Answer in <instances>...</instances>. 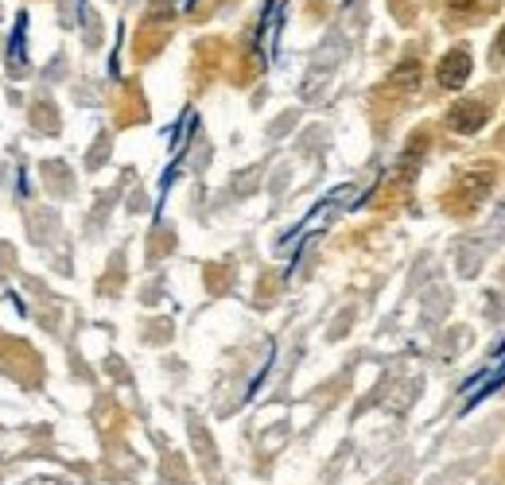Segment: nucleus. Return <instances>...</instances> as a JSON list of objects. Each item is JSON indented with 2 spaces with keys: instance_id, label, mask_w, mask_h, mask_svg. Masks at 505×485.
Here are the masks:
<instances>
[{
  "instance_id": "obj_1",
  "label": "nucleus",
  "mask_w": 505,
  "mask_h": 485,
  "mask_svg": "<svg viewBox=\"0 0 505 485\" xmlns=\"http://www.w3.org/2000/svg\"><path fill=\"white\" fill-rule=\"evenodd\" d=\"M494 168H475V171H463L459 179L451 183V191H448V210L451 214H459V218H466V214H475L478 206L486 203V195L494 191Z\"/></svg>"
},
{
  "instance_id": "obj_2",
  "label": "nucleus",
  "mask_w": 505,
  "mask_h": 485,
  "mask_svg": "<svg viewBox=\"0 0 505 485\" xmlns=\"http://www.w3.org/2000/svg\"><path fill=\"white\" fill-rule=\"evenodd\" d=\"M486 117H490V101L486 98H463V101H455L448 109V125L455 128V133L471 136V133H478V128L486 125Z\"/></svg>"
},
{
  "instance_id": "obj_3",
  "label": "nucleus",
  "mask_w": 505,
  "mask_h": 485,
  "mask_svg": "<svg viewBox=\"0 0 505 485\" xmlns=\"http://www.w3.org/2000/svg\"><path fill=\"white\" fill-rule=\"evenodd\" d=\"M471 51L466 47H455V51H448L440 58V66H436V82L443 90H459L466 78H471Z\"/></svg>"
},
{
  "instance_id": "obj_4",
  "label": "nucleus",
  "mask_w": 505,
  "mask_h": 485,
  "mask_svg": "<svg viewBox=\"0 0 505 485\" xmlns=\"http://www.w3.org/2000/svg\"><path fill=\"white\" fill-rule=\"evenodd\" d=\"M498 385H505V358H501V361H498L490 373H483V377H478V381H471V385H466V404H478V400H483V396H490Z\"/></svg>"
},
{
  "instance_id": "obj_5",
  "label": "nucleus",
  "mask_w": 505,
  "mask_h": 485,
  "mask_svg": "<svg viewBox=\"0 0 505 485\" xmlns=\"http://www.w3.org/2000/svg\"><path fill=\"white\" fill-rule=\"evenodd\" d=\"M448 8L455 12V16H475V12H478V0H448Z\"/></svg>"
},
{
  "instance_id": "obj_6",
  "label": "nucleus",
  "mask_w": 505,
  "mask_h": 485,
  "mask_svg": "<svg viewBox=\"0 0 505 485\" xmlns=\"http://www.w3.org/2000/svg\"><path fill=\"white\" fill-rule=\"evenodd\" d=\"M494 51H501V55H505V28H501V35H498V43H494Z\"/></svg>"
},
{
  "instance_id": "obj_7",
  "label": "nucleus",
  "mask_w": 505,
  "mask_h": 485,
  "mask_svg": "<svg viewBox=\"0 0 505 485\" xmlns=\"http://www.w3.org/2000/svg\"><path fill=\"white\" fill-rule=\"evenodd\" d=\"M501 144H505V128H501Z\"/></svg>"
}]
</instances>
